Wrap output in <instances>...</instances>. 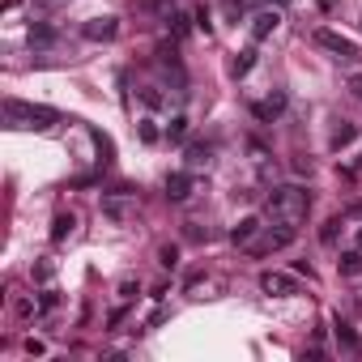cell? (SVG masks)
Wrapping results in <instances>:
<instances>
[{
  "instance_id": "1",
  "label": "cell",
  "mask_w": 362,
  "mask_h": 362,
  "mask_svg": "<svg viewBox=\"0 0 362 362\" xmlns=\"http://www.w3.org/2000/svg\"><path fill=\"white\" fill-rule=\"evenodd\" d=\"M264 214L273 218V222H286V226H303L307 222V214H311V192L307 188H298V184H281V188H273L269 192V201H264Z\"/></svg>"
},
{
  "instance_id": "2",
  "label": "cell",
  "mask_w": 362,
  "mask_h": 362,
  "mask_svg": "<svg viewBox=\"0 0 362 362\" xmlns=\"http://www.w3.org/2000/svg\"><path fill=\"white\" fill-rule=\"evenodd\" d=\"M60 115L52 107H35V103H22V98H5V124L9 128H52Z\"/></svg>"
},
{
  "instance_id": "3",
  "label": "cell",
  "mask_w": 362,
  "mask_h": 362,
  "mask_svg": "<svg viewBox=\"0 0 362 362\" xmlns=\"http://www.w3.org/2000/svg\"><path fill=\"white\" fill-rule=\"evenodd\" d=\"M315 43H320L324 52H332L337 60H345V64H354V60H362V47H358L354 39H345L341 30H328V26H324V30H315Z\"/></svg>"
},
{
  "instance_id": "4",
  "label": "cell",
  "mask_w": 362,
  "mask_h": 362,
  "mask_svg": "<svg viewBox=\"0 0 362 362\" xmlns=\"http://www.w3.org/2000/svg\"><path fill=\"white\" fill-rule=\"evenodd\" d=\"M294 235H298V230H294V226H286V222H277V226H264V230H260V239H256L247 252H252V256L281 252V247H290V243H294Z\"/></svg>"
},
{
  "instance_id": "5",
  "label": "cell",
  "mask_w": 362,
  "mask_h": 362,
  "mask_svg": "<svg viewBox=\"0 0 362 362\" xmlns=\"http://www.w3.org/2000/svg\"><path fill=\"white\" fill-rule=\"evenodd\" d=\"M260 290H264L269 298H294V294H303L298 277H290V273H281V269H269V273H260Z\"/></svg>"
},
{
  "instance_id": "6",
  "label": "cell",
  "mask_w": 362,
  "mask_h": 362,
  "mask_svg": "<svg viewBox=\"0 0 362 362\" xmlns=\"http://www.w3.org/2000/svg\"><path fill=\"white\" fill-rule=\"evenodd\" d=\"M192 192H197V179H192L188 170H175V175H166V201L184 205V201H188Z\"/></svg>"
},
{
  "instance_id": "7",
  "label": "cell",
  "mask_w": 362,
  "mask_h": 362,
  "mask_svg": "<svg viewBox=\"0 0 362 362\" xmlns=\"http://www.w3.org/2000/svg\"><path fill=\"white\" fill-rule=\"evenodd\" d=\"M81 35H86L90 43H111V39L119 35V22H115V18H90V22L81 26Z\"/></svg>"
},
{
  "instance_id": "8",
  "label": "cell",
  "mask_w": 362,
  "mask_h": 362,
  "mask_svg": "<svg viewBox=\"0 0 362 362\" xmlns=\"http://www.w3.org/2000/svg\"><path fill=\"white\" fill-rule=\"evenodd\" d=\"M260 230H264V222H260V218H256V214H252V218H243V222H239V226H235V230H230V243H235V247H243V252H247V247H252V243H256V239H260Z\"/></svg>"
},
{
  "instance_id": "9",
  "label": "cell",
  "mask_w": 362,
  "mask_h": 362,
  "mask_svg": "<svg viewBox=\"0 0 362 362\" xmlns=\"http://www.w3.org/2000/svg\"><path fill=\"white\" fill-rule=\"evenodd\" d=\"M281 111H286V94H281V90H277V94H269V98H260V103H252V115H256V119H264V124L281 119Z\"/></svg>"
},
{
  "instance_id": "10",
  "label": "cell",
  "mask_w": 362,
  "mask_h": 362,
  "mask_svg": "<svg viewBox=\"0 0 362 362\" xmlns=\"http://www.w3.org/2000/svg\"><path fill=\"white\" fill-rule=\"evenodd\" d=\"M277 26H281V13H277V9H260V13L252 18V39L260 43V39H269Z\"/></svg>"
},
{
  "instance_id": "11",
  "label": "cell",
  "mask_w": 362,
  "mask_h": 362,
  "mask_svg": "<svg viewBox=\"0 0 362 362\" xmlns=\"http://www.w3.org/2000/svg\"><path fill=\"white\" fill-rule=\"evenodd\" d=\"M184 158H188V166H192V170H201V166H209V162H214V145H209V141H192V145L184 149Z\"/></svg>"
},
{
  "instance_id": "12",
  "label": "cell",
  "mask_w": 362,
  "mask_h": 362,
  "mask_svg": "<svg viewBox=\"0 0 362 362\" xmlns=\"http://www.w3.org/2000/svg\"><path fill=\"white\" fill-rule=\"evenodd\" d=\"M337 273H341V277H362V247H358V252H341Z\"/></svg>"
},
{
  "instance_id": "13",
  "label": "cell",
  "mask_w": 362,
  "mask_h": 362,
  "mask_svg": "<svg viewBox=\"0 0 362 362\" xmlns=\"http://www.w3.org/2000/svg\"><path fill=\"white\" fill-rule=\"evenodd\" d=\"M252 64H256V47L235 52V60H230V77H247V73H252Z\"/></svg>"
},
{
  "instance_id": "14",
  "label": "cell",
  "mask_w": 362,
  "mask_h": 362,
  "mask_svg": "<svg viewBox=\"0 0 362 362\" xmlns=\"http://www.w3.org/2000/svg\"><path fill=\"white\" fill-rule=\"evenodd\" d=\"M73 226H77L73 214H56V222H52V243H64V239L73 235Z\"/></svg>"
},
{
  "instance_id": "15",
  "label": "cell",
  "mask_w": 362,
  "mask_h": 362,
  "mask_svg": "<svg viewBox=\"0 0 362 362\" xmlns=\"http://www.w3.org/2000/svg\"><path fill=\"white\" fill-rule=\"evenodd\" d=\"M52 43H56V30H52L47 22L30 26V47H52Z\"/></svg>"
},
{
  "instance_id": "16",
  "label": "cell",
  "mask_w": 362,
  "mask_h": 362,
  "mask_svg": "<svg viewBox=\"0 0 362 362\" xmlns=\"http://www.w3.org/2000/svg\"><path fill=\"white\" fill-rule=\"evenodd\" d=\"M184 136H188V119H184V115H175V119L166 124V141H175V145H179Z\"/></svg>"
},
{
  "instance_id": "17",
  "label": "cell",
  "mask_w": 362,
  "mask_h": 362,
  "mask_svg": "<svg viewBox=\"0 0 362 362\" xmlns=\"http://www.w3.org/2000/svg\"><path fill=\"white\" fill-rule=\"evenodd\" d=\"M103 214L115 218V222H124V218H128V205H124L119 197H107V201H103Z\"/></svg>"
},
{
  "instance_id": "18",
  "label": "cell",
  "mask_w": 362,
  "mask_h": 362,
  "mask_svg": "<svg viewBox=\"0 0 362 362\" xmlns=\"http://www.w3.org/2000/svg\"><path fill=\"white\" fill-rule=\"evenodd\" d=\"M158 264H162V269H175V264H179V247H175V243H162V247H158Z\"/></svg>"
},
{
  "instance_id": "19",
  "label": "cell",
  "mask_w": 362,
  "mask_h": 362,
  "mask_svg": "<svg viewBox=\"0 0 362 362\" xmlns=\"http://www.w3.org/2000/svg\"><path fill=\"white\" fill-rule=\"evenodd\" d=\"M354 136H358V128H354V124H341V128L332 132V149H341V145H349Z\"/></svg>"
},
{
  "instance_id": "20",
  "label": "cell",
  "mask_w": 362,
  "mask_h": 362,
  "mask_svg": "<svg viewBox=\"0 0 362 362\" xmlns=\"http://www.w3.org/2000/svg\"><path fill=\"white\" fill-rule=\"evenodd\" d=\"M337 341H341V345H345V349H358V337H354V332H349V324H345V320H341V315H337Z\"/></svg>"
},
{
  "instance_id": "21",
  "label": "cell",
  "mask_w": 362,
  "mask_h": 362,
  "mask_svg": "<svg viewBox=\"0 0 362 362\" xmlns=\"http://www.w3.org/2000/svg\"><path fill=\"white\" fill-rule=\"evenodd\" d=\"M337 230H341V218H328V222H324V230H320V243H328V247H332V243H337Z\"/></svg>"
},
{
  "instance_id": "22",
  "label": "cell",
  "mask_w": 362,
  "mask_h": 362,
  "mask_svg": "<svg viewBox=\"0 0 362 362\" xmlns=\"http://www.w3.org/2000/svg\"><path fill=\"white\" fill-rule=\"evenodd\" d=\"M345 90H349L354 98H362V69H349V73H345Z\"/></svg>"
},
{
  "instance_id": "23",
  "label": "cell",
  "mask_w": 362,
  "mask_h": 362,
  "mask_svg": "<svg viewBox=\"0 0 362 362\" xmlns=\"http://www.w3.org/2000/svg\"><path fill=\"white\" fill-rule=\"evenodd\" d=\"M69 0H30V9L35 13H56V9H64Z\"/></svg>"
},
{
  "instance_id": "24",
  "label": "cell",
  "mask_w": 362,
  "mask_h": 362,
  "mask_svg": "<svg viewBox=\"0 0 362 362\" xmlns=\"http://www.w3.org/2000/svg\"><path fill=\"white\" fill-rule=\"evenodd\" d=\"M141 98H145V107H162V94H158V86H141Z\"/></svg>"
},
{
  "instance_id": "25",
  "label": "cell",
  "mask_w": 362,
  "mask_h": 362,
  "mask_svg": "<svg viewBox=\"0 0 362 362\" xmlns=\"http://www.w3.org/2000/svg\"><path fill=\"white\" fill-rule=\"evenodd\" d=\"M136 132H141V141H149V145L158 141V128H153V119H141V124H136Z\"/></svg>"
},
{
  "instance_id": "26",
  "label": "cell",
  "mask_w": 362,
  "mask_h": 362,
  "mask_svg": "<svg viewBox=\"0 0 362 362\" xmlns=\"http://www.w3.org/2000/svg\"><path fill=\"white\" fill-rule=\"evenodd\" d=\"M166 22H170V30H175V35H188V13H170Z\"/></svg>"
},
{
  "instance_id": "27",
  "label": "cell",
  "mask_w": 362,
  "mask_h": 362,
  "mask_svg": "<svg viewBox=\"0 0 362 362\" xmlns=\"http://www.w3.org/2000/svg\"><path fill=\"white\" fill-rule=\"evenodd\" d=\"M136 290H141V286H136L132 277H124V281H119V298H124V303H128V298H136Z\"/></svg>"
},
{
  "instance_id": "28",
  "label": "cell",
  "mask_w": 362,
  "mask_h": 362,
  "mask_svg": "<svg viewBox=\"0 0 362 362\" xmlns=\"http://www.w3.org/2000/svg\"><path fill=\"white\" fill-rule=\"evenodd\" d=\"M52 273H56V269H52L47 260H43V264H35V281H43V286H47V281H52Z\"/></svg>"
},
{
  "instance_id": "29",
  "label": "cell",
  "mask_w": 362,
  "mask_h": 362,
  "mask_svg": "<svg viewBox=\"0 0 362 362\" xmlns=\"http://www.w3.org/2000/svg\"><path fill=\"white\" fill-rule=\"evenodd\" d=\"M26 354H47V345H43V341H35V337H26Z\"/></svg>"
},
{
  "instance_id": "30",
  "label": "cell",
  "mask_w": 362,
  "mask_h": 362,
  "mask_svg": "<svg viewBox=\"0 0 362 362\" xmlns=\"http://www.w3.org/2000/svg\"><path fill=\"white\" fill-rule=\"evenodd\" d=\"M358 247H362V230H358Z\"/></svg>"
}]
</instances>
